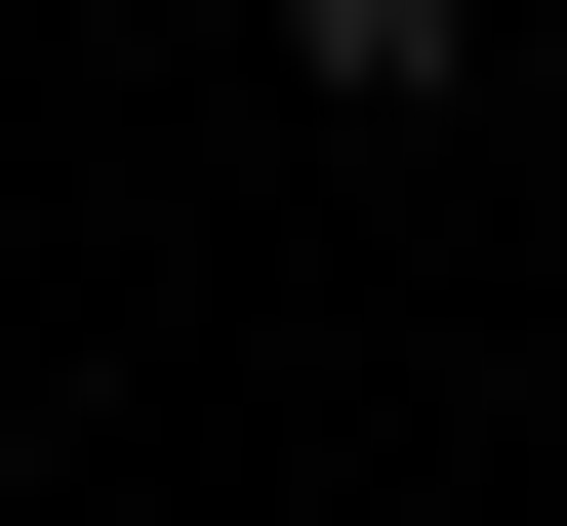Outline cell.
Segmentation results:
<instances>
[{
  "label": "cell",
  "instance_id": "1",
  "mask_svg": "<svg viewBox=\"0 0 567 526\" xmlns=\"http://www.w3.org/2000/svg\"><path fill=\"white\" fill-rule=\"evenodd\" d=\"M284 82H486V0H284Z\"/></svg>",
  "mask_w": 567,
  "mask_h": 526
}]
</instances>
